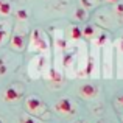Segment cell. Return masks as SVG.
I'll use <instances>...</instances> for the list:
<instances>
[{"label": "cell", "mask_w": 123, "mask_h": 123, "mask_svg": "<svg viewBox=\"0 0 123 123\" xmlns=\"http://www.w3.org/2000/svg\"><path fill=\"white\" fill-rule=\"evenodd\" d=\"M25 108L31 115H41L45 109V105L37 97H28L27 101H25Z\"/></svg>", "instance_id": "6da1fadb"}, {"label": "cell", "mask_w": 123, "mask_h": 123, "mask_svg": "<svg viewBox=\"0 0 123 123\" xmlns=\"http://www.w3.org/2000/svg\"><path fill=\"white\" fill-rule=\"evenodd\" d=\"M55 109H56L59 114H64V115H69V114H73L75 109H73L72 103H70L69 98H61L59 101L55 105Z\"/></svg>", "instance_id": "7a4b0ae2"}, {"label": "cell", "mask_w": 123, "mask_h": 123, "mask_svg": "<svg viewBox=\"0 0 123 123\" xmlns=\"http://www.w3.org/2000/svg\"><path fill=\"white\" fill-rule=\"evenodd\" d=\"M80 95L83 98H93L97 95V87L93 84H83L80 87Z\"/></svg>", "instance_id": "3957f363"}, {"label": "cell", "mask_w": 123, "mask_h": 123, "mask_svg": "<svg viewBox=\"0 0 123 123\" xmlns=\"http://www.w3.org/2000/svg\"><path fill=\"white\" fill-rule=\"evenodd\" d=\"M20 98V93H19L17 89H14V87H8V89L3 92V100L5 101H17V100Z\"/></svg>", "instance_id": "277c9868"}, {"label": "cell", "mask_w": 123, "mask_h": 123, "mask_svg": "<svg viewBox=\"0 0 123 123\" xmlns=\"http://www.w3.org/2000/svg\"><path fill=\"white\" fill-rule=\"evenodd\" d=\"M24 45H25V41H24V36H22V34L14 33L11 36V47L14 48V50H17V51L24 50Z\"/></svg>", "instance_id": "5b68a950"}, {"label": "cell", "mask_w": 123, "mask_h": 123, "mask_svg": "<svg viewBox=\"0 0 123 123\" xmlns=\"http://www.w3.org/2000/svg\"><path fill=\"white\" fill-rule=\"evenodd\" d=\"M9 14H11V5H9V2H6V0H0V16L8 17Z\"/></svg>", "instance_id": "8992f818"}, {"label": "cell", "mask_w": 123, "mask_h": 123, "mask_svg": "<svg viewBox=\"0 0 123 123\" xmlns=\"http://www.w3.org/2000/svg\"><path fill=\"white\" fill-rule=\"evenodd\" d=\"M33 44L34 45H39V48H45V42L41 39L39 31H37V30H34V33H33Z\"/></svg>", "instance_id": "52a82bcc"}, {"label": "cell", "mask_w": 123, "mask_h": 123, "mask_svg": "<svg viewBox=\"0 0 123 123\" xmlns=\"http://www.w3.org/2000/svg\"><path fill=\"white\" fill-rule=\"evenodd\" d=\"M70 36H72V39H81L83 33H81V30H80L78 27H72V30H70Z\"/></svg>", "instance_id": "ba28073f"}, {"label": "cell", "mask_w": 123, "mask_h": 123, "mask_svg": "<svg viewBox=\"0 0 123 123\" xmlns=\"http://www.w3.org/2000/svg\"><path fill=\"white\" fill-rule=\"evenodd\" d=\"M81 33H83V36H86V37H92L93 34H95V30H93V27H89V25H87L84 30H81Z\"/></svg>", "instance_id": "9c48e42d"}, {"label": "cell", "mask_w": 123, "mask_h": 123, "mask_svg": "<svg viewBox=\"0 0 123 123\" xmlns=\"http://www.w3.org/2000/svg\"><path fill=\"white\" fill-rule=\"evenodd\" d=\"M93 70V58H89V61H87V66H86V75H89V73H92Z\"/></svg>", "instance_id": "30bf717a"}, {"label": "cell", "mask_w": 123, "mask_h": 123, "mask_svg": "<svg viewBox=\"0 0 123 123\" xmlns=\"http://www.w3.org/2000/svg\"><path fill=\"white\" fill-rule=\"evenodd\" d=\"M50 78L53 80L55 83H59V81H61V75H59V73H58L55 69H51V72H50Z\"/></svg>", "instance_id": "8fae6325"}, {"label": "cell", "mask_w": 123, "mask_h": 123, "mask_svg": "<svg viewBox=\"0 0 123 123\" xmlns=\"http://www.w3.org/2000/svg\"><path fill=\"white\" fill-rule=\"evenodd\" d=\"M16 16H17L19 19H22V20H27V19H28V14H27V11H25V9H19Z\"/></svg>", "instance_id": "7c38bea8"}, {"label": "cell", "mask_w": 123, "mask_h": 123, "mask_svg": "<svg viewBox=\"0 0 123 123\" xmlns=\"http://www.w3.org/2000/svg\"><path fill=\"white\" fill-rule=\"evenodd\" d=\"M75 17L78 19V20H83V19H84V9H83V8H78V9H76Z\"/></svg>", "instance_id": "4fadbf2b"}, {"label": "cell", "mask_w": 123, "mask_h": 123, "mask_svg": "<svg viewBox=\"0 0 123 123\" xmlns=\"http://www.w3.org/2000/svg\"><path fill=\"white\" fill-rule=\"evenodd\" d=\"M5 34H6V31H5V27H3V25H0V45H2L3 39H5Z\"/></svg>", "instance_id": "5bb4252c"}, {"label": "cell", "mask_w": 123, "mask_h": 123, "mask_svg": "<svg viewBox=\"0 0 123 123\" xmlns=\"http://www.w3.org/2000/svg\"><path fill=\"white\" fill-rule=\"evenodd\" d=\"M20 123H37V122L34 120V118H31V117H22Z\"/></svg>", "instance_id": "9a60e30c"}, {"label": "cell", "mask_w": 123, "mask_h": 123, "mask_svg": "<svg viewBox=\"0 0 123 123\" xmlns=\"http://www.w3.org/2000/svg\"><path fill=\"white\" fill-rule=\"evenodd\" d=\"M115 14L123 16V3H118V5L115 6Z\"/></svg>", "instance_id": "2e32d148"}, {"label": "cell", "mask_w": 123, "mask_h": 123, "mask_svg": "<svg viewBox=\"0 0 123 123\" xmlns=\"http://www.w3.org/2000/svg\"><path fill=\"white\" fill-rule=\"evenodd\" d=\"M6 70H8V69H6V66L3 64V61L0 59V75H5V73H6Z\"/></svg>", "instance_id": "e0dca14e"}, {"label": "cell", "mask_w": 123, "mask_h": 123, "mask_svg": "<svg viewBox=\"0 0 123 123\" xmlns=\"http://www.w3.org/2000/svg\"><path fill=\"white\" fill-rule=\"evenodd\" d=\"M70 62H72V55H67V56L64 58V66L67 67V66H69Z\"/></svg>", "instance_id": "ac0fdd59"}, {"label": "cell", "mask_w": 123, "mask_h": 123, "mask_svg": "<svg viewBox=\"0 0 123 123\" xmlns=\"http://www.w3.org/2000/svg\"><path fill=\"white\" fill-rule=\"evenodd\" d=\"M58 45H59V48H66V41H62V39H59V41H58Z\"/></svg>", "instance_id": "d6986e66"}, {"label": "cell", "mask_w": 123, "mask_h": 123, "mask_svg": "<svg viewBox=\"0 0 123 123\" xmlns=\"http://www.w3.org/2000/svg\"><path fill=\"white\" fill-rule=\"evenodd\" d=\"M105 42H106V34H103V36L98 39V44H105Z\"/></svg>", "instance_id": "ffe728a7"}, {"label": "cell", "mask_w": 123, "mask_h": 123, "mask_svg": "<svg viewBox=\"0 0 123 123\" xmlns=\"http://www.w3.org/2000/svg\"><path fill=\"white\" fill-rule=\"evenodd\" d=\"M117 101H118V105H120V106H123V95H122V97H118Z\"/></svg>", "instance_id": "44dd1931"}, {"label": "cell", "mask_w": 123, "mask_h": 123, "mask_svg": "<svg viewBox=\"0 0 123 123\" xmlns=\"http://www.w3.org/2000/svg\"><path fill=\"white\" fill-rule=\"evenodd\" d=\"M120 50H122V51H123V39H122V41H120Z\"/></svg>", "instance_id": "7402d4cb"}, {"label": "cell", "mask_w": 123, "mask_h": 123, "mask_svg": "<svg viewBox=\"0 0 123 123\" xmlns=\"http://www.w3.org/2000/svg\"><path fill=\"white\" fill-rule=\"evenodd\" d=\"M106 2H109V3H115V2H118V0H106Z\"/></svg>", "instance_id": "603a6c76"}, {"label": "cell", "mask_w": 123, "mask_h": 123, "mask_svg": "<svg viewBox=\"0 0 123 123\" xmlns=\"http://www.w3.org/2000/svg\"><path fill=\"white\" fill-rule=\"evenodd\" d=\"M0 123H3V122H2V120H0Z\"/></svg>", "instance_id": "cb8c5ba5"}, {"label": "cell", "mask_w": 123, "mask_h": 123, "mask_svg": "<svg viewBox=\"0 0 123 123\" xmlns=\"http://www.w3.org/2000/svg\"><path fill=\"white\" fill-rule=\"evenodd\" d=\"M78 123H83V122H78Z\"/></svg>", "instance_id": "d4e9b609"}]
</instances>
